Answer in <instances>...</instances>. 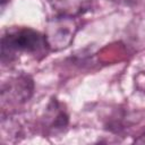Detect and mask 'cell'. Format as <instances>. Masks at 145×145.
<instances>
[{
    "mask_svg": "<svg viewBox=\"0 0 145 145\" xmlns=\"http://www.w3.org/2000/svg\"><path fill=\"white\" fill-rule=\"evenodd\" d=\"M135 143H137V144H145V133L142 134L138 138H136L135 139Z\"/></svg>",
    "mask_w": 145,
    "mask_h": 145,
    "instance_id": "6",
    "label": "cell"
},
{
    "mask_svg": "<svg viewBox=\"0 0 145 145\" xmlns=\"http://www.w3.org/2000/svg\"><path fill=\"white\" fill-rule=\"evenodd\" d=\"M34 83L28 75H17L10 77L1 85V108L20 105L33 95Z\"/></svg>",
    "mask_w": 145,
    "mask_h": 145,
    "instance_id": "3",
    "label": "cell"
},
{
    "mask_svg": "<svg viewBox=\"0 0 145 145\" xmlns=\"http://www.w3.org/2000/svg\"><path fill=\"white\" fill-rule=\"evenodd\" d=\"M48 48L44 34L28 27L7 29L1 39L2 62H10L17 54H41Z\"/></svg>",
    "mask_w": 145,
    "mask_h": 145,
    "instance_id": "1",
    "label": "cell"
},
{
    "mask_svg": "<svg viewBox=\"0 0 145 145\" xmlns=\"http://www.w3.org/2000/svg\"><path fill=\"white\" fill-rule=\"evenodd\" d=\"M44 123L51 130H61L68 125V114L56 99L50 102L46 109Z\"/></svg>",
    "mask_w": 145,
    "mask_h": 145,
    "instance_id": "5",
    "label": "cell"
},
{
    "mask_svg": "<svg viewBox=\"0 0 145 145\" xmlns=\"http://www.w3.org/2000/svg\"><path fill=\"white\" fill-rule=\"evenodd\" d=\"M49 2L57 15L75 18L87 12L93 0H49Z\"/></svg>",
    "mask_w": 145,
    "mask_h": 145,
    "instance_id": "4",
    "label": "cell"
},
{
    "mask_svg": "<svg viewBox=\"0 0 145 145\" xmlns=\"http://www.w3.org/2000/svg\"><path fill=\"white\" fill-rule=\"evenodd\" d=\"M78 25L74 17L57 15L50 19L45 27V41L52 51H60L68 48L76 35Z\"/></svg>",
    "mask_w": 145,
    "mask_h": 145,
    "instance_id": "2",
    "label": "cell"
},
{
    "mask_svg": "<svg viewBox=\"0 0 145 145\" xmlns=\"http://www.w3.org/2000/svg\"><path fill=\"white\" fill-rule=\"evenodd\" d=\"M140 75H142V76L144 77V79H145V74H140ZM144 84H145V83H144Z\"/></svg>",
    "mask_w": 145,
    "mask_h": 145,
    "instance_id": "7",
    "label": "cell"
}]
</instances>
